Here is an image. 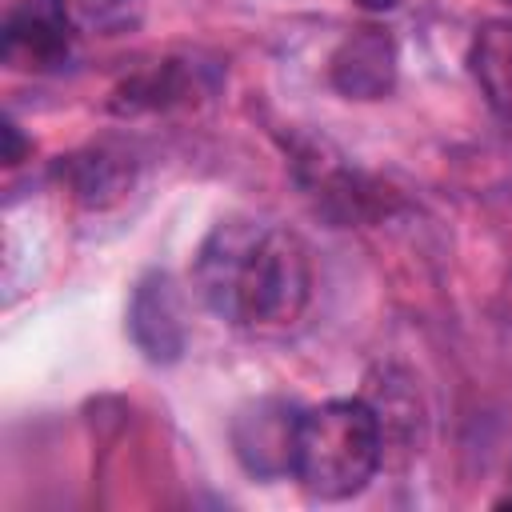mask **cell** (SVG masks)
Returning a JSON list of instances; mask_svg holds the SVG:
<instances>
[{"instance_id": "52a82bcc", "label": "cell", "mask_w": 512, "mask_h": 512, "mask_svg": "<svg viewBox=\"0 0 512 512\" xmlns=\"http://www.w3.org/2000/svg\"><path fill=\"white\" fill-rule=\"evenodd\" d=\"M468 72L496 116L512 120V16L484 20L468 44Z\"/></svg>"}, {"instance_id": "3957f363", "label": "cell", "mask_w": 512, "mask_h": 512, "mask_svg": "<svg viewBox=\"0 0 512 512\" xmlns=\"http://www.w3.org/2000/svg\"><path fill=\"white\" fill-rule=\"evenodd\" d=\"M296 428H300V408H292L288 400L264 396V400L240 408L232 420L236 460L260 480H276V476L292 472Z\"/></svg>"}, {"instance_id": "4fadbf2b", "label": "cell", "mask_w": 512, "mask_h": 512, "mask_svg": "<svg viewBox=\"0 0 512 512\" xmlns=\"http://www.w3.org/2000/svg\"><path fill=\"white\" fill-rule=\"evenodd\" d=\"M508 480H512V468H508ZM508 504H512V496L508 500H496V508H508Z\"/></svg>"}, {"instance_id": "8992f818", "label": "cell", "mask_w": 512, "mask_h": 512, "mask_svg": "<svg viewBox=\"0 0 512 512\" xmlns=\"http://www.w3.org/2000/svg\"><path fill=\"white\" fill-rule=\"evenodd\" d=\"M68 20L56 8H20L4 24V60L12 68H56L68 56Z\"/></svg>"}, {"instance_id": "5b68a950", "label": "cell", "mask_w": 512, "mask_h": 512, "mask_svg": "<svg viewBox=\"0 0 512 512\" xmlns=\"http://www.w3.org/2000/svg\"><path fill=\"white\" fill-rule=\"evenodd\" d=\"M328 80L348 100H380L396 88V44L380 28H356L328 60Z\"/></svg>"}, {"instance_id": "5bb4252c", "label": "cell", "mask_w": 512, "mask_h": 512, "mask_svg": "<svg viewBox=\"0 0 512 512\" xmlns=\"http://www.w3.org/2000/svg\"><path fill=\"white\" fill-rule=\"evenodd\" d=\"M508 4H512V0H508Z\"/></svg>"}, {"instance_id": "7a4b0ae2", "label": "cell", "mask_w": 512, "mask_h": 512, "mask_svg": "<svg viewBox=\"0 0 512 512\" xmlns=\"http://www.w3.org/2000/svg\"><path fill=\"white\" fill-rule=\"evenodd\" d=\"M384 460V428L372 400L344 396L300 412L292 476L316 500H348Z\"/></svg>"}, {"instance_id": "30bf717a", "label": "cell", "mask_w": 512, "mask_h": 512, "mask_svg": "<svg viewBox=\"0 0 512 512\" xmlns=\"http://www.w3.org/2000/svg\"><path fill=\"white\" fill-rule=\"evenodd\" d=\"M136 0H52V8L72 24V28H112L128 16Z\"/></svg>"}, {"instance_id": "8fae6325", "label": "cell", "mask_w": 512, "mask_h": 512, "mask_svg": "<svg viewBox=\"0 0 512 512\" xmlns=\"http://www.w3.org/2000/svg\"><path fill=\"white\" fill-rule=\"evenodd\" d=\"M20 152H24L20 128L12 120H4V164H20Z\"/></svg>"}, {"instance_id": "ba28073f", "label": "cell", "mask_w": 512, "mask_h": 512, "mask_svg": "<svg viewBox=\"0 0 512 512\" xmlns=\"http://www.w3.org/2000/svg\"><path fill=\"white\" fill-rule=\"evenodd\" d=\"M60 180H68L72 196L88 208H104L112 200H120L132 184V164L120 156V152H108V148H88V152H76L60 164Z\"/></svg>"}, {"instance_id": "277c9868", "label": "cell", "mask_w": 512, "mask_h": 512, "mask_svg": "<svg viewBox=\"0 0 512 512\" xmlns=\"http://www.w3.org/2000/svg\"><path fill=\"white\" fill-rule=\"evenodd\" d=\"M128 332H132L136 348L152 364L180 360V352L188 344V324H184L180 292H176V284H172L168 272H148L136 284L132 308H128Z\"/></svg>"}, {"instance_id": "6da1fadb", "label": "cell", "mask_w": 512, "mask_h": 512, "mask_svg": "<svg viewBox=\"0 0 512 512\" xmlns=\"http://www.w3.org/2000/svg\"><path fill=\"white\" fill-rule=\"evenodd\" d=\"M204 304L236 328H284L312 296L308 248L296 232L248 216L220 220L196 256Z\"/></svg>"}, {"instance_id": "7c38bea8", "label": "cell", "mask_w": 512, "mask_h": 512, "mask_svg": "<svg viewBox=\"0 0 512 512\" xmlns=\"http://www.w3.org/2000/svg\"><path fill=\"white\" fill-rule=\"evenodd\" d=\"M360 8H368V12H388V8H396L400 0H356Z\"/></svg>"}, {"instance_id": "9c48e42d", "label": "cell", "mask_w": 512, "mask_h": 512, "mask_svg": "<svg viewBox=\"0 0 512 512\" xmlns=\"http://www.w3.org/2000/svg\"><path fill=\"white\" fill-rule=\"evenodd\" d=\"M188 92V80H184V72L168 60V64H160V68H152V72H140V76H132L120 92H116V100H112V108L116 112H136V108H168L172 100H180Z\"/></svg>"}]
</instances>
